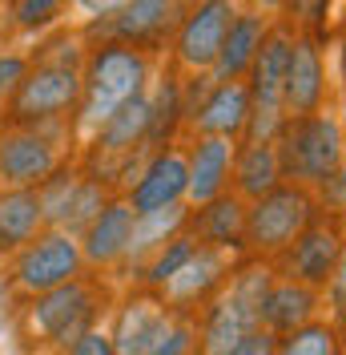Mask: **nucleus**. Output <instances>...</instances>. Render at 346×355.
Segmentation results:
<instances>
[{
	"label": "nucleus",
	"mask_w": 346,
	"mask_h": 355,
	"mask_svg": "<svg viewBox=\"0 0 346 355\" xmlns=\"http://www.w3.org/2000/svg\"><path fill=\"white\" fill-rule=\"evenodd\" d=\"M85 57L89 53L81 33H57L37 53H28V73L17 85L12 101L4 105V125L77 117L85 89Z\"/></svg>",
	"instance_id": "f257e3e1"
},
{
	"label": "nucleus",
	"mask_w": 346,
	"mask_h": 355,
	"mask_svg": "<svg viewBox=\"0 0 346 355\" xmlns=\"http://www.w3.org/2000/svg\"><path fill=\"white\" fill-rule=\"evenodd\" d=\"M145 81H149V61L141 49L121 41H101L85 57V89H81L73 130L81 137H93L109 113L121 110L129 97L145 93Z\"/></svg>",
	"instance_id": "f03ea898"
},
{
	"label": "nucleus",
	"mask_w": 346,
	"mask_h": 355,
	"mask_svg": "<svg viewBox=\"0 0 346 355\" xmlns=\"http://www.w3.org/2000/svg\"><path fill=\"white\" fill-rule=\"evenodd\" d=\"M105 291L89 279H69L61 287L33 295L21 311V339H28L37 352H61L73 339L97 327L105 315Z\"/></svg>",
	"instance_id": "7ed1b4c3"
},
{
	"label": "nucleus",
	"mask_w": 346,
	"mask_h": 355,
	"mask_svg": "<svg viewBox=\"0 0 346 355\" xmlns=\"http://www.w3.org/2000/svg\"><path fill=\"white\" fill-rule=\"evenodd\" d=\"M270 283V263H246L226 275V287H217L201 323V355H226L242 335L262 327V303Z\"/></svg>",
	"instance_id": "20e7f679"
},
{
	"label": "nucleus",
	"mask_w": 346,
	"mask_h": 355,
	"mask_svg": "<svg viewBox=\"0 0 346 355\" xmlns=\"http://www.w3.org/2000/svg\"><path fill=\"white\" fill-rule=\"evenodd\" d=\"M73 117L0 125V186H41L69 162Z\"/></svg>",
	"instance_id": "39448f33"
},
{
	"label": "nucleus",
	"mask_w": 346,
	"mask_h": 355,
	"mask_svg": "<svg viewBox=\"0 0 346 355\" xmlns=\"http://www.w3.org/2000/svg\"><path fill=\"white\" fill-rule=\"evenodd\" d=\"M278 166L282 178H294L298 186H330V178L343 166V133L330 117H290L282 121Z\"/></svg>",
	"instance_id": "423d86ee"
},
{
	"label": "nucleus",
	"mask_w": 346,
	"mask_h": 355,
	"mask_svg": "<svg viewBox=\"0 0 346 355\" xmlns=\"http://www.w3.org/2000/svg\"><path fill=\"white\" fill-rule=\"evenodd\" d=\"M81 270H85V254H81L77 234L57 230V226H44L37 239H28L21 250L8 254V283L24 299L61 287Z\"/></svg>",
	"instance_id": "0eeeda50"
},
{
	"label": "nucleus",
	"mask_w": 346,
	"mask_h": 355,
	"mask_svg": "<svg viewBox=\"0 0 346 355\" xmlns=\"http://www.w3.org/2000/svg\"><path fill=\"white\" fill-rule=\"evenodd\" d=\"M306 226H310V194L302 186H274L270 194L254 198V206H246L242 243L262 259H274Z\"/></svg>",
	"instance_id": "6e6552de"
},
{
	"label": "nucleus",
	"mask_w": 346,
	"mask_h": 355,
	"mask_svg": "<svg viewBox=\"0 0 346 355\" xmlns=\"http://www.w3.org/2000/svg\"><path fill=\"white\" fill-rule=\"evenodd\" d=\"M230 266H234V246L197 243L194 254L177 266V270H173L157 291H161L165 307L185 311V307H194V303H201L210 291L221 287V283H226V275H230Z\"/></svg>",
	"instance_id": "1a4fd4ad"
},
{
	"label": "nucleus",
	"mask_w": 346,
	"mask_h": 355,
	"mask_svg": "<svg viewBox=\"0 0 346 355\" xmlns=\"http://www.w3.org/2000/svg\"><path fill=\"white\" fill-rule=\"evenodd\" d=\"M234 17H238L234 12V0H201L194 12H190V21L181 24V33H177V61L190 69V73L214 69Z\"/></svg>",
	"instance_id": "9d476101"
},
{
	"label": "nucleus",
	"mask_w": 346,
	"mask_h": 355,
	"mask_svg": "<svg viewBox=\"0 0 346 355\" xmlns=\"http://www.w3.org/2000/svg\"><path fill=\"white\" fill-rule=\"evenodd\" d=\"M181 12V0H121L113 12H105L109 21H97L93 33H101L105 41L121 44H157Z\"/></svg>",
	"instance_id": "9b49d317"
},
{
	"label": "nucleus",
	"mask_w": 346,
	"mask_h": 355,
	"mask_svg": "<svg viewBox=\"0 0 346 355\" xmlns=\"http://www.w3.org/2000/svg\"><path fill=\"white\" fill-rule=\"evenodd\" d=\"M173 307H165V299L157 295H133L125 307L117 311L113 323V352L117 355H145L161 339V331L170 327Z\"/></svg>",
	"instance_id": "f8f14e48"
},
{
	"label": "nucleus",
	"mask_w": 346,
	"mask_h": 355,
	"mask_svg": "<svg viewBox=\"0 0 346 355\" xmlns=\"http://www.w3.org/2000/svg\"><path fill=\"white\" fill-rule=\"evenodd\" d=\"M133 226H137V214H133L129 202H105L93 222H89L85 230H81V254H85V263L93 266H113L125 259V250H129V239H133Z\"/></svg>",
	"instance_id": "ddd939ff"
},
{
	"label": "nucleus",
	"mask_w": 346,
	"mask_h": 355,
	"mask_svg": "<svg viewBox=\"0 0 346 355\" xmlns=\"http://www.w3.org/2000/svg\"><path fill=\"white\" fill-rule=\"evenodd\" d=\"M286 275L310 283V287H326V279L334 275V266L343 259V239L334 226H306L294 243L286 246Z\"/></svg>",
	"instance_id": "4468645a"
},
{
	"label": "nucleus",
	"mask_w": 346,
	"mask_h": 355,
	"mask_svg": "<svg viewBox=\"0 0 346 355\" xmlns=\"http://www.w3.org/2000/svg\"><path fill=\"white\" fill-rule=\"evenodd\" d=\"M185 182H190V166H185V157L177 154V150L153 154V162L141 170L137 186L129 190L133 214H149V210L181 202L185 198Z\"/></svg>",
	"instance_id": "2eb2a0df"
},
{
	"label": "nucleus",
	"mask_w": 346,
	"mask_h": 355,
	"mask_svg": "<svg viewBox=\"0 0 346 355\" xmlns=\"http://www.w3.org/2000/svg\"><path fill=\"white\" fill-rule=\"evenodd\" d=\"M190 166V182H185V198L194 206L214 202L226 182H230V166H234V137H221V133H201L197 137L194 157L185 162Z\"/></svg>",
	"instance_id": "dca6fc26"
},
{
	"label": "nucleus",
	"mask_w": 346,
	"mask_h": 355,
	"mask_svg": "<svg viewBox=\"0 0 346 355\" xmlns=\"http://www.w3.org/2000/svg\"><path fill=\"white\" fill-rule=\"evenodd\" d=\"M44 230V206L37 186H0V259L21 250Z\"/></svg>",
	"instance_id": "f3484780"
},
{
	"label": "nucleus",
	"mask_w": 346,
	"mask_h": 355,
	"mask_svg": "<svg viewBox=\"0 0 346 355\" xmlns=\"http://www.w3.org/2000/svg\"><path fill=\"white\" fill-rule=\"evenodd\" d=\"M318 101H322V61L310 41H298L290 44V61H286L282 110H286V117H306L318 110Z\"/></svg>",
	"instance_id": "a211bd4d"
},
{
	"label": "nucleus",
	"mask_w": 346,
	"mask_h": 355,
	"mask_svg": "<svg viewBox=\"0 0 346 355\" xmlns=\"http://www.w3.org/2000/svg\"><path fill=\"white\" fill-rule=\"evenodd\" d=\"M314 307H318V287L310 283H298V279H282V283H270L266 291V303H262V327L274 335H290L306 327L314 319Z\"/></svg>",
	"instance_id": "6ab92c4d"
},
{
	"label": "nucleus",
	"mask_w": 346,
	"mask_h": 355,
	"mask_svg": "<svg viewBox=\"0 0 346 355\" xmlns=\"http://www.w3.org/2000/svg\"><path fill=\"white\" fill-rule=\"evenodd\" d=\"M262 37H266V17H262L258 8L254 12H238L210 73H214L217 81H242V73L254 65V57H258Z\"/></svg>",
	"instance_id": "aec40b11"
},
{
	"label": "nucleus",
	"mask_w": 346,
	"mask_h": 355,
	"mask_svg": "<svg viewBox=\"0 0 346 355\" xmlns=\"http://www.w3.org/2000/svg\"><path fill=\"white\" fill-rule=\"evenodd\" d=\"M246 117H250V85H242V81H217L214 93L194 113V130L234 137L246 125Z\"/></svg>",
	"instance_id": "412c9836"
},
{
	"label": "nucleus",
	"mask_w": 346,
	"mask_h": 355,
	"mask_svg": "<svg viewBox=\"0 0 346 355\" xmlns=\"http://www.w3.org/2000/svg\"><path fill=\"white\" fill-rule=\"evenodd\" d=\"M282 166H278V146L274 141H250L234 162V186L238 198H262L278 186Z\"/></svg>",
	"instance_id": "4be33fe9"
},
{
	"label": "nucleus",
	"mask_w": 346,
	"mask_h": 355,
	"mask_svg": "<svg viewBox=\"0 0 346 355\" xmlns=\"http://www.w3.org/2000/svg\"><path fill=\"white\" fill-rule=\"evenodd\" d=\"M197 243L210 246H238L242 230H246V202L242 198H221L217 194L214 202H206V210L194 218Z\"/></svg>",
	"instance_id": "5701e85b"
},
{
	"label": "nucleus",
	"mask_w": 346,
	"mask_h": 355,
	"mask_svg": "<svg viewBox=\"0 0 346 355\" xmlns=\"http://www.w3.org/2000/svg\"><path fill=\"white\" fill-rule=\"evenodd\" d=\"M101 206H105V186H101V178L81 174L77 186H73V194H69V202H65V210H61V218H57V230L81 234Z\"/></svg>",
	"instance_id": "b1692460"
},
{
	"label": "nucleus",
	"mask_w": 346,
	"mask_h": 355,
	"mask_svg": "<svg viewBox=\"0 0 346 355\" xmlns=\"http://www.w3.org/2000/svg\"><path fill=\"white\" fill-rule=\"evenodd\" d=\"M194 246H197V239L181 234V230H177V234H170L165 243L153 250V259L145 263V275H141V279H145L149 287H161V283L170 279L173 270H177V266H181L185 259H190V254H194Z\"/></svg>",
	"instance_id": "393cba45"
},
{
	"label": "nucleus",
	"mask_w": 346,
	"mask_h": 355,
	"mask_svg": "<svg viewBox=\"0 0 346 355\" xmlns=\"http://www.w3.org/2000/svg\"><path fill=\"white\" fill-rule=\"evenodd\" d=\"M274 355H338V335L326 323H306L286 335V343Z\"/></svg>",
	"instance_id": "a878e982"
},
{
	"label": "nucleus",
	"mask_w": 346,
	"mask_h": 355,
	"mask_svg": "<svg viewBox=\"0 0 346 355\" xmlns=\"http://www.w3.org/2000/svg\"><path fill=\"white\" fill-rule=\"evenodd\" d=\"M145 355H201V331L194 319H170V327L161 331V339L153 343Z\"/></svg>",
	"instance_id": "bb28decb"
},
{
	"label": "nucleus",
	"mask_w": 346,
	"mask_h": 355,
	"mask_svg": "<svg viewBox=\"0 0 346 355\" xmlns=\"http://www.w3.org/2000/svg\"><path fill=\"white\" fill-rule=\"evenodd\" d=\"M61 12H65V0H17L12 24L21 33H41L44 24H53Z\"/></svg>",
	"instance_id": "cd10ccee"
},
{
	"label": "nucleus",
	"mask_w": 346,
	"mask_h": 355,
	"mask_svg": "<svg viewBox=\"0 0 346 355\" xmlns=\"http://www.w3.org/2000/svg\"><path fill=\"white\" fill-rule=\"evenodd\" d=\"M28 73V53H17V49H0V110L12 101L17 85Z\"/></svg>",
	"instance_id": "c85d7f7f"
},
{
	"label": "nucleus",
	"mask_w": 346,
	"mask_h": 355,
	"mask_svg": "<svg viewBox=\"0 0 346 355\" xmlns=\"http://www.w3.org/2000/svg\"><path fill=\"white\" fill-rule=\"evenodd\" d=\"M274 352H278V335L266 331V327H254L250 335H242L226 355H274Z\"/></svg>",
	"instance_id": "c756f323"
},
{
	"label": "nucleus",
	"mask_w": 346,
	"mask_h": 355,
	"mask_svg": "<svg viewBox=\"0 0 346 355\" xmlns=\"http://www.w3.org/2000/svg\"><path fill=\"white\" fill-rule=\"evenodd\" d=\"M57 355H117V352H113V339L93 327V331H85L81 339H73L69 347H61Z\"/></svg>",
	"instance_id": "7c9ffc66"
},
{
	"label": "nucleus",
	"mask_w": 346,
	"mask_h": 355,
	"mask_svg": "<svg viewBox=\"0 0 346 355\" xmlns=\"http://www.w3.org/2000/svg\"><path fill=\"white\" fill-rule=\"evenodd\" d=\"M326 287H330V307L338 315V323L346 327V250H343V259H338V266H334V275L326 279Z\"/></svg>",
	"instance_id": "2f4dec72"
},
{
	"label": "nucleus",
	"mask_w": 346,
	"mask_h": 355,
	"mask_svg": "<svg viewBox=\"0 0 346 355\" xmlns=\"http://www.w3.org/2000/svg\"><path fill=\"white\" fill-rule=\"evenodd\" d=\"M250 4H254V8H258V12H262V8H282L286 0H250Z\"/></svg>",
	"instance_id": "473e14b6"
},
{
	"label": "nucleus",
	"mask_w": 346,
	"mask_h": 355,
	"mask_svg": "<svg viewBox=\"0 0 346 355\" xmlns=\"http://www.w3.org/2000/svg\"><path fill=\"white\" fill-rule=\"evenodd\" d=\"M343 226H346V206H343Z\"/></svg>",
	"instance_id": "72a5a7b5"
}]
</instances>
